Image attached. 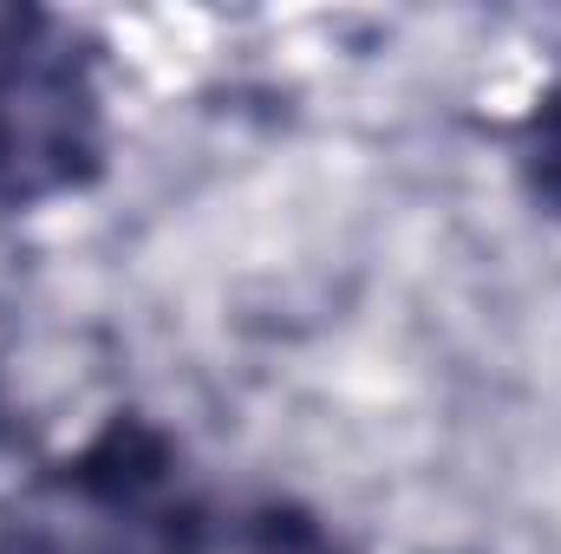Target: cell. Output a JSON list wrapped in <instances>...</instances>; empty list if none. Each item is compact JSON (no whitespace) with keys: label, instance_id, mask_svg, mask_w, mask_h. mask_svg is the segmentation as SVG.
Returning a JSON list of instances; mask_svg holds the SVG:
<instances>
[{"label":"cell","instance_id":"6da1fadb","mask_svg":"<svg viewBox=\"0 0 561 554\" xmlns=\"http://www.w3.org/2000/svg\"><path fill=\"white\" fill-rule=\"evenodd\" d=\"M99 92L79 46L39 13H0V209L99 176Z\"/></svg>","mask_w":561,"mask_h":554},{"label":"cell","instance_id":"7a4b0ae2","mask_svg":"<svg viewBox=\"0 0 561 554\" xmlns=\"http://www.w3.org/2000/svg\"><path fill=\"white\" fill-rule=\"evenodd\" d=\"M529 183H536V196L561 216V85L549 92V105L529 125Z\"/></svg>","mask_w":561,"mask_h":554},{"label":"cell","instance_id":"3957f363","mask_svg":"<svg viewBox=\"0 0 561 554\" xmlns=\"http://www.w3.org/2000/svg\"><path fill=\"white\" fill-rule=\"evenodd\" d=\"M249 554H340V542H333L320 522L294 516V509H268V516L249 529Z\"/></svg>","mask_w":561,"mask_h":554},{"label":"cell","instance_id":"277c9868","mask_svg":"<svg viewBox=\"0 0 561 554\" xmlns=\"http://www.w3.org/2000/svg\"><path fill=\"white\" fill-rule=\"evenodd\" d=\"M0 554H72L59 535H39V529H7L0 535Z\"/></svg>","mask_w":561,"mask_h":554}]
</instances>
